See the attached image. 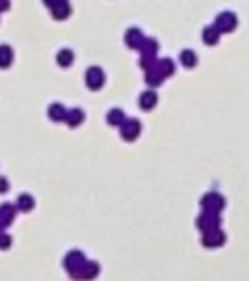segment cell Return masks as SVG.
Returning a JSON list of instances; mask_svg holds the SVG:
<instances>
[{
    "instance_id": "9a60e30c",
    "label": "cell",
    "mask_w": 249,
    "mask_h": 281,
    "mask_svg": "<svg viewBox=\"0 0 249 281\" xmlns=\"http://www.w3.org/2000/svg\"><path fill=\"white\" fill-rule=\"evenodd\" d=\"M65 116H67V110L61 106V104H51L49 106V117L51 119H65Z\"/></svg>"
},
{
    "instance_id": "277c9868",
    "label": "cell",
    "mask_w": 249,
    "mask_h": 281,
    "mask_svg": "<svg viewBox=\"0 0 249 281\" xmlns=\"http://www.w3.org/2000/svg\"><path fill=\"white\" fill-rule=\"evenodd\" d=\"M105 80V74H103V70L98 68V66H92V68H88V72H86V82L90 88H100L101 84Z\"/></svg>"
},
{
    "instance_id": "8992f818",
    "label": "cell",
    "mask_w": 249,
    "mask_h": 281,
    "mask_svg": "<svg viewBox=\"0 0 249 281\" xmlns=\"http://www.w3.org/2000/svg\"><path fill=\"white\" fill-rule=\"evenodd\" d=\"M121 133L125 139H134L140 133V121L138 119H125L121 125Z\"/></svg>"
},
{
    "instance_id": "2e32d148",
    "label": "cell",
    "mask_w": 249,
    "mask_h": 281,
    "mask_svg": "<svg viewBox=\"0 0 249 281\" xmlns=\"http://www.w3.org/2000/svg\"><path fill=\"white\" fill-rule=\"evenodd\" d=\"M107 121L111 123V125H123V121H125V114L121 112V110H111L109 114H107Z\"/></svg>"
},
{
    "instance_id": "7c38bea8",
    "label": "cell",
    "mask_w": 249,
    "mask_h": 281,
    "mask_svg": "<svg viewBox=\"0 0 249 281\" xmlns=\"http://www.w3.org/2000/svg\"><path fill=\"white\" fill-rule=\"evenodd\" d=\"M65 119H67L68 123L72 125V127H76L80 121L84 119V114L80 108H74V110H70V112H67V116H65Z\"/></svg>"
},
{
    "instance_id": "ac0fdd59",
    "label": "cell",
    "mask_w": 249,
    "mask_h": 281,
    "mask_svg": "<svg viewBox=\"0 0 249 281\" xmlns=\"http://www.w3.org/2000/svg\"><path fill=\"white\" fill-rule=\"evenodd\" d=\"M18 205H20V209L30 211V209L34 207V198H32L30 194H22V196L18 198Z\"/></svg>"
},
{
    "instance_id": "8fae6325",
    "label": "cell",
    "mask_w": 249,
    "mask_h": 281,
    "mask_svg": "<svg viewBox=\"0 0 249 281\" xmlns=\"http://www.w3.org/2000/svg\"><path fill=\"white\" fill-rule=\"evenodd\" d=\"M12 59H14V53H12V49H10L8 45H0V66H2V68L10 66Z\"/></svg>"
},
{
    "instance_id": "30bf717a",
    "label": "cell",
    "mask_w": 249,
    "mask_h": 281,
    "mask_svg": "<svg viewBox=\"0 0 249 281\" xmlns=\"http://www.w3.org/2000/svg\"><path fill=\"white\" fill-rule=\"evenodd\" d=\"M98 271H100V265L96 264V262L86 260L82 271H80V277H82V279H92V277H96V275H98Z\"/></svg>"
},
{
    "instance_id": "44dd1931",
    "label": "cell",
    "mask_w": 249,
    "mask_h": 281,
    "mask_svg": "<svg viewBox=\"0 0 249 281\" xmlns=\"http://www.w3.org/2000/svg\"><path fill=\"white\" fill-rule=\"evenodd\" d=\"M57 59H59V63H61L63 66H68L70 63H72V59H74V53H72L70 49H63L61 53H59Z\"/></svg>"
},
{
    "instance_id": "603a6c76",
    "label": "cell",
    "mask_w": 249,
    "mask_h": 281,
    "mask_svg": "<svg viewBox=\"0 0 249 281\" xmlns=\"http://www.w3.org/2000/svg\"><path fill=\"white\" fill-rule=\"evenodd\" d=\"M6 190H8V180L6 178H0V194L6 192Z\"/></svg>"
},
{
    "instance_id": "3957f363",
    "label": "cell",
    "mask_w": 249,
    "mask_h": 281,
    "mask_svg": "<svg viewBox=\"0 0 249 281\" xmlns=\"http://www.w3.org/2000/svg\"><path fill=\"white\" fill-rule=\"evenodd\" d=\"M202 205H204L206 211L216 213V211H220V209L224 207V199H222V196H218L216 192H210V194H206V196L202 198Z\"/></svg>"
},
{
    "instance_id": "9c48e42d",
    "label": "cell",
    "mask_w": 249,
    "mask_h": 281,
    "mask_svg": "<svg viewBox=\"0 0 249 281\" xmlns=\"http://www.w3.org/2000/svg\"><path fill=\"white\" fill-rule=\"evenodd\" d=\"M14 215H16V209L12 205H0V227L10 225Z\"/></svg>"
},
{
    "instance_id": "4fadbf2b",
    "label": "cell",
    "mask_w": 249,
    "mask_h": 281,
    "mask_svg": "<svg viewBox=\"0 0 249 281\" xmlns=\"http://www.w3.org/2000/svg\"><path fill=\"white\" fill-rule=\"evenodd\" d=\"M218 37H220V32L216 30L214 26H206V28H204V32H202V39H204L206 43H210V45H212V43L218 41Z\"/></svg>"
},
{
    "instance_id": "5b68a950",
    "label": "cell",
    "mask_w": 249,
    "mask_h": 281,
    "mask_svg": "<svg viewBox=\"0 0 249 281\" xmlns=\"http://www.w3.org/2000/svg\"><path fill=\"white\" fill-rule=\"evenodd\" d=\"M222 242H224V232L220 231L218 227L204 231V236H202V244H204V246H218V244H222Z\"/></svg>"
},
{
    "instance_id": "ffe728a7",
    "label": "cell",
    "mask_w": 249,
    "mask_h": 281,
    "mask_svg": "<svg viewBox=\"0 0 249 281\" xmlns=\"http://www.w3.org/2000/svg\"><path fill=\"white\" fill-rule=\"evenodd\" d=\"M158 72L166 78L167 74H171L173 72V63H171V59H164V61H160V65H158Z\"/></svg>"
},
{
    "instance_id": "ba28073f",
    "label": "cell",
    "mask_w": 249,
    "mask_h": 281,
    "mask_svg": "<svg viewBox=\"0 0 249 281\" xmlns=\"http://www.w3.org/2000/svg\"><path fill=\"white\" fill-rule=\"evenodd\" d=\"M125 41L131 45V47H140L142 43H144V37H142V33L138 28H131L127 35H125Z\"/></svg>"
},
{
    "instance_id": "7402d4cb",
    "label": "cell",
    "mask_w": 249,
    "mask_h": 281,
    "mask_svg": "<svg viewBox=\"0 0 249 281\" xmlns=\"http://www.w3.org/2000/svg\"><path fill=\"white\" fill-rule=\"evenodd\" d=\"M162 78H164V76L158 72V68H152L148 74H146V80H150V84H160L162 82Z\"/></svg>"
},
{
    "instance_id": "52a82bcc",
    "label": "cell",
    "mask_w": 249,
    "mask_h": 281,
    "mask_svg": "<svg viewBox=\"0 0 249 281\" xmlns=\"http://www.w3.org/2000/svg\"><path fill=\"white\" fill-rule=\"evenodd\" d=\"M218 217H216V213H210V211H206L204 215L199 217V221H197V225H199L202 231H208V229H216L218 227Z\"/></svg>"
},
{
    "instance_id": "5bb4252c",
    "label": "cell",
    "mask_w": 249,
    "mask_h": 281,
    "mask_svg": "<svg viewBox=\"0 0 249 281\" xmlns=\"http://www.w3.org/2000/svg\"><path fill=\"white\" fill-rule=\"evenodd\" d=\"M156 102H158V96H156V92H144V94L140 96V106H142L144 110H150V108H154V106H156Z\"/></svg>"
},
{
    "instance_id": "e0dca14e",
    "label": "cell",
    "mask_w": 249,
    "mask_h": 281,
    "mask_svg": "<svg viewBox=\"0 0 249 281\" xmlns=\"http://www.w3.org/2000/svg\"><path fill=\"white\" fill-rule=\"evenodd\" d=\"M68 12H70V6H68L67 2H55V6H53L55 18H65Z\"/></svg>"
},
{
    "instance_id": "7a4b0ae2",
    "label": "cell",
    "mask_w": 249,
    "mask_h": 281,
    "mask_svg": "<svg viewBox=\"0 0 249 281\" xmlns=\"http://www.w3.org/2000/svg\"><path fill=\"white\" fill-rule=\"evenodd\" d=\"M235 16H233V12H222L220 16H218V20H216L214 28L218 30V32H232L233 28H235Z\"/></svg>"
},
{
    "instance_id": "d6986e66",
    "label": "cell",
    "mask_w": 249,
    "mask_h": 281,
    "mask_svg": "<svg viewBox=\"0 0 249 281\" xmlns=\"http://www.w3.org/2000/svg\"><path fill=\"white\" fill-rule=\"evenodd\" d=\"M181 63L185 66L197 65V55H195V51H189V49L183 51V53H181Z\"/></svg>"
},
{
    "instance_id": "6da1fadb",
    "label": "cell",
    "mask_w": 249,
    "mask_h": 281,
    "mask_svg": "<svg viewBox=\"0 0 249 281\" xmlns=\"http://www.w3.org/2000/svg\"><path fill=\"white\" fill-rule=\"evenodd\" d=\"M84 264H86V258H84L82 252H78V250H70L67 254V258H65V265H67V269L74 277H80V271H82Z\"/></svg>"
}]
</instances>
